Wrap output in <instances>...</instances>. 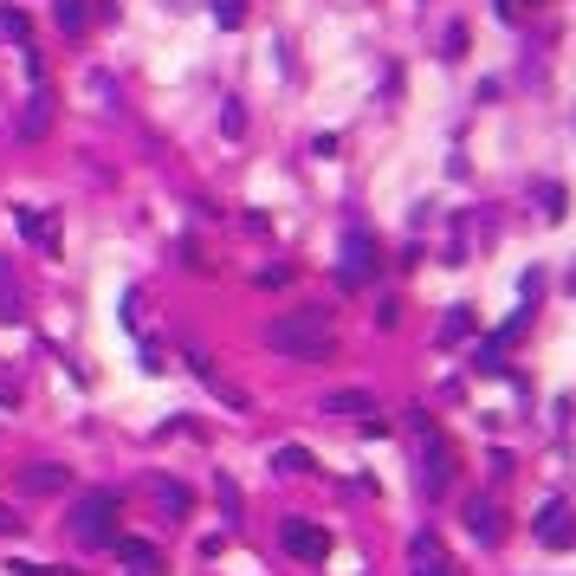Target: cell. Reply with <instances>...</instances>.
I'll list each match as a JSON object with an SVG mask.
<instances>
[{"label": "cell", "instance_id": "d4e9b609", "mask_svg": "<svg viewBox=\"0 0 576 576\" xmlns=\"http://www.w3.org/2000/svg\"><path fill=\"white\" fill-rule=\"evenodd\" d=\"M0 531H20V518H13V512H7V505H0Z\"/></svg>", "mask_w": 576, "mask_h": 576}, {"label": "cell", "instance_id": "e0dca14e", "mask_svg": "<svg viewBox=\"0 0 576 576\" xmlns=\"http://www.w3.org/2000/svg\"><path fill=\"white\" fill-rule=\"evenodd\" d=\"M0 318H20V285H13L7 259H0Z\"/></svg>", "mask_w": 576, "mask_h": 576}, {"label": "cell", "instance_id": "8fae6325", "mask_svg": "<svg viewBox=\"0 0 576 576\" xmlns=\"http://www.w3.org/2000/svg\"><path fill=\"white\" fill-rule=\"evenodd\" d=\"M408 564H415V576H454V564H447L441 538H415L408 544Z\"/></svg>", "mask_w": 576, "mask_h": 576}, {"label": "cell", "instance_id": "7c38bea8", "mask_svg": "<svg viewBox=\"0 0 576 576\" xmlns=\"http://www.w3.org/2000/svg\"><path fill=\"white\" fill-rule=\"evenodd\" d=\"M149 499H156V512L169 518V525L188 518V486H182V479H149Z\"/></svg>", "mask_w": 576, "mask_h": 576}, {"label": "cell", "instance_id": "9c48e42d", "mask_svg": "<svg viewBox=\"0 0 576 576\" xmlns=\"http://www.w3.org/2000/svg\"><path fill=\"white\" fill-rule=\"evenodd\" d=\"M369 272H376V240H369V233H350V240H344V285L356 292Z\"/></svg>", "mask_w": 576, "mask_h": 576}, {"label": "cell", "instance_id": "9a60e30c", "mask_svg": "<svg viewBox=\"0 0 576 576\" xmlns=\"http://www.w3.org/2000/svg\"><path fill=\"white\" fill-rule=\"evenodd\" d=\"M460 337H473V311H466V305H454L441 318V344H460Z\"/></svg>", "mask_w": 576, "mask_h": 576}, {"label": "cell", "instance_id": "3957f363", "mask_svg": "<svg viewBox=\"0 0 576 576\" xmlns=\"http://www.w3.org/2000/svg\"><path fill=\"white\" fill-rule=\"evenodd\" d=\"M279 544L298 557V564H324V557H331V531L311 525V518H285V525H279Z\"/></svg>", "mask_w": 576, "mask_h": 576}, {"label": "cell", "instance_id": "5b68a950", "mask_svg": "<svg viewBox=\"0 0 576 576\" xmlns=\"http://www.w3.org/2000/svg\"><path fill=\"white\" fill-rule=\"evenodd\" d=\"M65 486H72V466H52V460L20 466V492H33V499H59Z\"/></svg>", "mask_w": 576, "mask_h": 576}, {"label": "cell", "instance_id": "44dd1931", "mask_svg": "<svg viewBox=\"0 0 576 576\" xmlns=\"http://www.w3.org/2000/svg\"><path fill=\"white\" fill-rule=\"evenodd\" d=\"M441 46H447L441 59H460V52H466V26H447V39H441Z\"/></svg>", "mask_w": 576, "mask_h": 576}, {"label": "cell", "instance_id": "4fadbf2b", "mask_svg": "<svg viewBox=\"0 0 576 576\" xmlns=\"http://www.w3.org/2000/svg\"><path fill=\"white\" fill-rule=\"evenodd\" d=\"M324 415H376V395L369 389H337V395H324Z\"/></svg>", "mask_w": 576, "mask_h": 576}, {"label": "cell", "instance_id": "7402d4cb", "mask_svg": "<svg viewBox=\"0 0 576 576\" xmlns=\"http://www.w3.org/2000/svg\"><path fill=\"white\" fill-rule=\"evenodd\" d=\"M13 576H65V570H52V564H26V557H20V564H7Z\"/></svg>", "mask_w": 576, "mask_h": 576}, {"label": "cell", "instance_id": "ac0fdd59", "mask_svg": "<svg viewBox=\"0 0 576 576\" xmlns=\"http://www.w3.org/2000/svg\"><path fill=\"white\" fill-rule=\"evenodd\" d=\"M20 227H26V240H39V246H52V221L39 208H20Z\"/></svg>", "mask_w": 576, "mask_h": 576}, {"label": "cell", "instance_id": "7a4b0ae2", "mask_svg": "<svg viewBox=\"0 0 576 576\" xmlns=\"http://www.w3.org/2000/svg\"><path fill=\"white\" fill-rule=\"evenodd\" d=\"M117 518H123V499L111 486H98V492H85V499L72 505V538L91 544V551H111V538L123 531Z\"/></svg>", "mask_w": 576, "mask_h": 576}, {"label": "cell", "instance_id": "52a82bcc", "mask_svg": "<svg viewBox=\"0 0 576 576\" xmlns=\"http://www.w3.org/2000/svg\"><path fill=\"white\" fill-rule=\"evenodd\" d=\"M421 434H428V466H421V486H428V499H434V492H447V479H454V454H447V441L428 428V415H421Z\"/></svg>", "mask_w": 576, "mask_h": 576}, {"label": "cell", "instance_id": "30bf717a", "mask_svg": "<svg viewBox=\"0 0 576 576\" xmlns=\"http://www.w3.org/2000/svg\"><path fill=\"white\" fill-rule=\"evenodd\" d=\"M466 531H473V538L492 551V544L505 538V525H499V505H492V499H466Z\"/></svg>", "mask_w": 576, "mask_h": 576}, {"label": "cell", "instance_id": "5bb4252c", "mask_svg": "<svg viewBox=\"0 0 576 576\" xmlns=\"http://www.w3.org/2000/svg\"><path fill=\"white\" fill-rule=\"evenodd\" d=\"M52 20H59V33H85L91 7H85V0H52Z\"/></svg>", "mask_w": 576, "mask_h": 576}, {"label": "cell", "instance_id": "277c9868", "mask_svg": "<svg viewBox=\"0 0 576 576\" xmlns=\"http://www.w3.org/2000/svg\"><path fill=\"white\" fill-rule=\"evenodd\" d=\"M52 117H59V98H52V85H33V98L20 104V123H13V130H20L26 143H39V136L52 130Z\"/></svg>", "mask_w": 576, "mask_h": 576}, {"label": "cell", "instance_id": "603a6c76", "mask_svg": "<svg viewBox=\"0 0 576 576\" xmlns=\"http://www.w3.org/2000/svg\"><path fill=\"white\" fill-rule=\"evenodd\" d=\"M221 505H227V518H240V486L233 479H221Z\"/></svg>", "mask_w": 576, "mask_h": 576}, {"label": "cell", "instance_id": "cb8c5ba5", "mask_svg": "<svg viewBox=\"0 0 576 576\" xmlns=\"http://www.w3.org/2000/svg\"><path fill=\"white\" fill-rule=\"evenodd\" d=\"M130 576H162V557H143V564H136Z\"/></svg>", "mask_w": 576, "mask_h": 576}, {"label": "cell", "instance_id": "d6986e66", "mask_svg": "<svg viewBox=\"0 0 576 576\" xmlns=\"http://www.w3.org/2000/svg\"><path fill=\"white\" fill-rule=\"evenodd\" d=\"M26 33H33V20L20 7H0V39H26Z\"/></svg>", "mask_w": 576, "mask_h": 576}, {"label": "cell", "instance_id": "2e32d148", "mask_svg": "<svg viewBox=\"0 0 576 576\" xmlns=\"http://www.w3.org/2000/svg\"><path fill=\"white\" fill-rule=\"evenodd\" d=\"M272 473H311V454L305 447H279V454H272Z\"/></svg>", "mask_w": 576, "mask_h": 576}, {"label": "cell", "instance_id": "ffe728a7", "mask_svg": "<svg viewBox=\"0 0 576 576\" xmlns=\"http://www.w3.org/2000/svg\"><path fill=\"white\" fill-rule=\"evenodd\" d=\"M214 20H221V26H240V20H246V0H214Z\"/></svg>", "mask_w": 576, "mask_h": 576}, {"label": "cell", "instance_id": "8992f818", "mask_svg": "<svg viewBox=\"0 0 576 576\" xmlns=\"http://www.w3.org/2000/svg\"><path fill=\"white\" fill-rule=\"evenodd\" d=\"M188 363H195V376H201V382H208V389H214V395H221V402L233 408V415H246V408H253V395H246V389H240V382H227V376H221V369H214V356H201V350H188Z\"/></svg>", "mask_w": 576, "mask_h": 576}, {"label": "cell", "instance_id": "ba28073f", "mask_svg": "<svg viewBox=\"0 0 576 576\" xmlns=\"http://www.w3.org/2000/svg\"><path fill=\"white\" fill-rule=\"evenodd\" d=\"M538 544H551V551H570V544H576V518H570L564 499L544 505V518H538Z\"/></svg>", "mask_w": 576, "mask_h": 576}, {"label": "cell", "instance_id": "6da1fadb", "mask_svg": "<svg viewBox=\"0 0 576 576\" xmlns=\"http://www.w3.org/2000/svg\"><path fill=\"white\" fill-rule=\"evenodd\" d=\"M266 344L279 350V356H298V363H324V356L337 350V337H331V311H318V305L285 311V318L266 324Z\"/></svg>", "mask_w": 576, "mask_h": 576}, {"label": "cell", "instance_id": "484cf974", "mask_svg": "<svg viewBox=\"0 0 576 576\" xmlns=\"http://www.w3.org/2000/svg\"><path fill=\"white\" fill-rule=\"evenodd\" d=\"M499 20H518V0H499Z\"/></svg>", "mask_w": 576, "mask_h": 576}]
</instances>
